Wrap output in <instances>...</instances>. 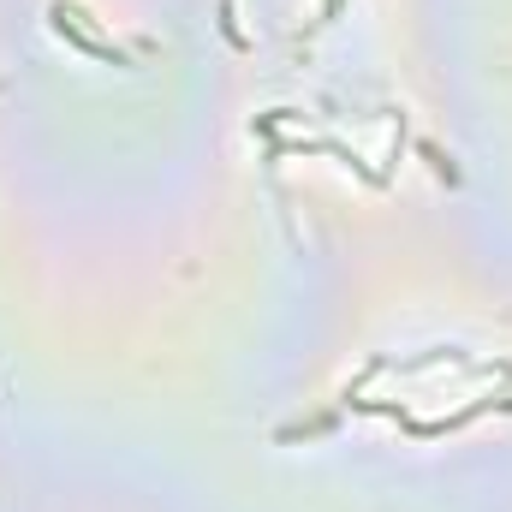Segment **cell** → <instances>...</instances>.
<instances>
[{
    "label": "cell",
    "instance_id": "cell-1",
    "mask_svg": "<svg viewBox=\"0 0 512 512\" xmlns=\"http://www.w3.org/2000/svg\"><path fill=\"white\" fill-rule=\"evenodd\" d=\"M48 24H54V36H60V42H72L78 54H90V60H102V66H131L126 48H120L114 36H102V30H96V18H90L78 0H48Z\"/></svg>",
    "mask_w": 512,
    "mask_h": 512
},
{
    "label": "cell",
    "instance_id": "cell-2",
    "mask_svg": "<svg viewBox=\"0 0 512 512\" xmlns=\"http://www.w3.org/2000/svg\"><path fill=\"white\" fill-rule=\"evenodd\" d=\"M417 155L429 161V173H435V179H447V185H459V167H453V155H447L441 143H429V137H423V143H417Z\"/></svg>",
    "mask_w": 512,
    "mask_h": 512
},
{
    "label": "cell",
    "instance_id": "cell-3",
    "mask_svg": "<svg viewBox=\"0 0 512 512\" xmlns=\"http://www.w3.org/2000/svg\"><path fill=\"white\" fill-rule=\"evenodd\" d=\"M221 36H227V42H233V48H239V54H245V48H251V36H245V30H239V6H233V0H221Z\"/></svg>",
    "mask_w": 512,
    "mask_h": 512
},
{
    "label": "cell",
    "instance_id": "cell-4",
    "mask_svg": "<svg viewBox=\"0 0 512 512\" xmlns=\"http://www.w3.org/2000/svg\"><path fill=\"white\" fill-rule=\"evenodd\" d=\"M340 6H346V0H322V18H340Z\"/></svg>",
    "mask_w": 512,
    "mask_h": 512
},
{
    "label": "cell",
    "instance_id": "cell-5",
    "mask_svg": "<svg viewBox=\"0 0 512 512\" xmlns=\"http://www.w3.org/2000/svg\"><path fill=\"white\" fill-rule=\"evenodd\" d=\"M495 411H512V393H507V399H495Z\"/></svg>",
    "mask_w": 512,
    "mask_h": 512
}]
</instances>
